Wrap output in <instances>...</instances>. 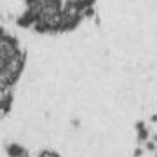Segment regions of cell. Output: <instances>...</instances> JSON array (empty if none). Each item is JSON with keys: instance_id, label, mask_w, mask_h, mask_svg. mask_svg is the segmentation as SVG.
I'll return each instance as SVG.
<instances>
[{"instance_id": "2", "label": "cell", "mask_w": 157, "mask_h": 157, "mask_svg": "<svg viewBox=\"0 0 157 157\" xmlns=\"http://www.w3.org/2000/svg\"><path fill=\"white\" fill-rule=\"evenodd\" d=\"M26 65V52L19 40L0 26V103H12L14 86Z\"/></svg>"}, {"instance_id": "3", "label": "cell", "mask_w": 157, "mask_h": 157, "mask_svg": "<svg viewBox=\"0 0 157 157\" xmlns=\"http://www.w3.org/2000/svg\"><path fill=\"white\" fill-rule=\"evenodd\" d=\"M39 157H59L58 154H54V152H42Z\"/></svg>"}, {"instance_id": "1", "label": "cell", "mask_w": 157, "mask_h": 157, "mask_svg": "<svg viewBox=\"0 0 157 157\" xmlns=\"http://www.w3.org/2000/svg\"><path fill=\"white\" fill-rule=\"evenodd\" d=\"M96 0H25L17 23L40 33L75 30L94 11Z\"/></svg>"}]
</instances>
